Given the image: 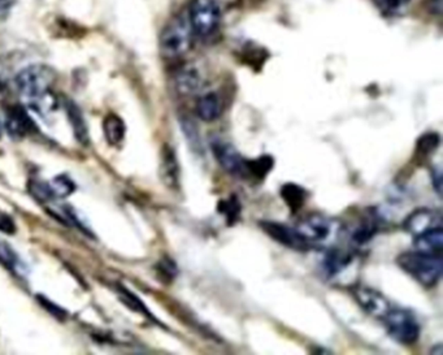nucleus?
I'll return each mask as SVG.
<instances>
[{"label": "nucleus", "mask_w": 443, "mask_h": 355, "mask_svg": "<svg viewBox=\"0 0 443 355\" xmlns=\"http://www.w3.org/2000/svg\"><path fill=\"white\" fill-rule=\"evenodd\" d=\"M55 79L56 73L51 67L34 64L18 72L15 82L20 94L33 103L51 93Z\"/></svg>", "instance_id": "7ed1b4c3"}, {"label": "nucleus", "mask_w": 443, "mask_h": 355, "mask_svg": "<svg viewBox=\"0 0 443 355\" xmlns=\"http://www.w3.org/2000/svg\"><path fill=\"white\" fill-rule=\"evenodd\" d=\"M176 87L181 95H194L202 87V76L195 67H183L176 74Z\"/></svg>", "instance_id": "4468645a"}, {"label": "nucleus", "mask_w": 443, "mask_h": 355, "mask_svg": "<svg viewBox=\"0 0 443 355\" xmlns=\"http://www.w3.org/2000/svg\"><path fill=\"white\" fill-rule=\"evenodd\" d=\"M259 225L267 236H270L273 241H276L285 247L293 249L297 252H306L307 249H309V246L297 233L295 228H290L285 224L276 222V221H260Z\"/></svg>", "instance_id": "9d476101"}, {"label": "nucleus", "mask_w": 443, "mask_h": 355, "mask_svg": "<svg viewBox=\"0 0 443 355\" xmlns=\"http://www.w3.org/2000/svg\"><path fill=\"white\" fill-rule=\"evenodd\" d=\"M181 129H183V135H185V138L189 143L191 150L194 151L195 154L202 155L203 145H202V138L199 135L197 124L190 118H181Z\"/></svg>", "instance_id": "b1692460"}, {"label": "nucleus", "mask_w": 443, "mask_h": 355, "mask_svg": "<svg viewBox=\"0 0 443 355\" xmlns=\"http://www.w3.org/2000/svg\"><path fill=\"white\" fill-rule=\"evenodd\" d=\"M377 232H379V225L376 220L367 218V220L360 222V225L355 229L352 235V241L357 245H364L376 236Z\"/></svg>", "instance_id": "a878e982"}, {"label": "nucleus", "mask_w": 443, "mask_h": 355, "mask_svg": "<svg viewBox=\"0 0 443 355\" xmlns=\"http://www.w3.org/2000/svg\"><path fill=\"white\" fill-rule=\"evenodd\" d=\"M40 305L47 308L48 311H50V312H51L52 315H55L56 317H60V319H63V317H65V311H63V310L59 308V306H56V305H54V302L46 300L45 297H40Z\"/></svg>", "instance_id": "2f4dec72"}, {"label": "nucleus", "mask_w": 443, "mask_h": 355, "mask_svg": "<svg viewBox=\"0 0 443 355\" xmlns=\"http://www.w3.org/2000/svg\"><path fill=\"white\" fill-rule=\"evenodd\" d=\"M3 133V125H1V123H0V135Z\"/></svg>", "instance_id": "f704fd0d"}, {"label": "nucleus", "mask_w": 443, "mask_h": 355, "mask_svg": "<svg viewBox=\"0 0 443 355\" xmlns=\"http://www.w3.org/2000/svg\"><path fill=\"white\" fill-rule=\"evenodd\" d=\"M352 297L355 298L357 305L364 310L368 315L382 320L385 315L393 308L388 298L382 293L372 289L365 285H357L351 289Z\"/></svg>", "instance_id": "6e6552de"}, {"label": "nucleus", "mask_w": 443, "mask_h": 355, "mask_svg": "<svg viewBox=\"0 0 443 355\" xmlns=\"http://www.w3.org/2000/svg\"><path fill=\"white\" fill-rule=\"evenodd\" d=\"M195 111L199 118L206 123H212L222 116V103L220 96L214 91H209L199 96L195 106Z\"/></svg>", "instance_id": "ddd939ff"}, {"label": "nucleus", "mask_w": 443, "mask_h": 355, "mask_svg": "<svg viewBox=\"0 0 443 355\" xmlns=\"http://www.w3.org/2000/svg\"><path fill=\"white\" fill-rule=\"evenodd\" d=\"M275 167V159L272 155L264 154L256 159H246L247 177L263 180L265 179Z\"/></svg>", "instance_id": "6ab92c4d"}, {"label": "nucleus", "mask_w": 443, "mask_h": 355, "mask_svg": "<svg viewBox=\"0 0 443 355\" xmlns=\"http://www.w3.org/2000/svg\"><path fill=\"white\" fill-rule=\"evenodd\" d=\"M160 177L166 188L169 189L180 188V164L176 157V151L169 145H164L161 149Z\"/></svg>", "instance_id": "f8f14e48"}, {"label": "nucleus", "mask_w": 443, "mask_h": 355, "mask_svg": "<svg viewBox=\"0 0 443 355\" xmlns=\"http://www.w3.org/2000/svg\"><path fill=\"white\" fill-rule=\"evenodd\" d=\"M442 227V213L438 210L421 207L410 213L403 222V229L411 236L416 237L430 229Z\"/></svg>", "instance_id": "1a4fd4ad"}, {"label": "nucleus", "mask_w": 443, "mask_h": 355, "mask_svg": "<svg viewBox=\"0 0 443 355\" xmlns=\"http://www.w3.org/2000/svg\"><path fill=\"white\" fill-rule=\"evenodd\" d=\"M382 322L386 327L389 336L403 345H413L420 337L419 322L410 310L391 308Z\"/></svg>", "instance_id": "423d86ee"}, {"label": "nucleus", "mask_w": 443, "mask_h": 355, "mask_svg": "<svg viewBox=\"0 0 443 355\" xmlns=\"http://www.w3.org/2000/svg\"><path fill=\"white\" fill-rule=\"evenodd\" d=\"M117 294H119L120 300H122V303L130 308V310H133L135 312L142 314L143 316H146V317H149L151 320L156 322V319L151 314L150 310L144 306V303H143L142 300H139V298H138L135 294L130 292L129 289L124 288V286H120L119 285V286H117Z\"/></svg>", "instance_id": "5701e85b"}, {"label": "nucleus", "mask_w": 443, "mask_h": 355, "mask_svg": "<svg viewBox=\"0 0 443 355\" xmlns=\"http://www.w3.org/2000/svg\"><path fill=\"white\" fill-rule=\"evenodd\" d=\"M352 261L351 254L342 250H332L326 254L324 259V269L329 277L338 276L340 272L347 269Z\"/></svg>", "instance_id": "a211bd4d"}, {"label": "nucleus", "mask_w": 443, "mask_h": 355, "mask_svg": "<svg viewBox=\"0 0 443 355\" xmlns=\"http://www.w3.org/2000/svg\"><path fill=\"white\" fill-rule=\"evenodd\" d=\"M194 37L195 35L191 28L188 11L185 9L172 17V20L166 25L160 34L161 55L166 59L183 57L192 47Z\"/></svg>", "instance_id": "f03ea898"}, {"label": "nucleus", "mask_w": 443, "mask_h": 355, "mask_svg": "<svg viewBox=\"0 0 443 355\" xmlns=\"http://www.w3.org/2000/svg\"><path fill=\"white\" fill-rule=\"evenodd\" d=\"M48 186H50V190H51L55 199L68 197L76 190L74 182L71 181V179L65 174L56 176L52 181L48 182Z\"/></svg>", "instance_id": "bb28decb"}, {"label": "nucleus", "mask_w": 443, "mask_h": 355, "mask_svg": "<svg viewBox=\"0 0 443 355\" xmlns=\"http://www.w3.org/2000/svg\"><path fill=\"white\" fill-rule=\"evenodd\" d=\"M217 211L219 213H222V216L225 218V220L228 222V225H233L236 224L239 218H241V213H242V205L239 202L237 196H230L226 199H222L217 205Z\"/></svg>", "instance_id": "412c9836"}, {"label": "nucleus", "mask_w": 443, "mask_h": 355, "mask_svg": "<svg viewBox=\"0 0 443 355\" xmlns=\"http://www.w3.org/2000/svg\"><path fill=\"white\" fill-rule=\"evenodd\" d=\"M432 184H433L435 193L441 197V194H442V169L439 166H435L432 169Z\"/></svg>", "instance_id": "7c9ffc66"}, {"label": "nucleus", "mask_w": 443, "mask_h": 355, "mask_svg": "<svg viewBox=\"0 0 443 355\" xmlns=\"http://www.w3.org/2000/svg\"><path fill=\"white\" fill-rule=\"evenodd\" d=\"M441 145V135L437 132H427L421 135L416 142V152L420 157H429L438 150Z\"/></svg>", "instance_id": "393cba45"}, {"label": "nucleus", "mask_w": 443, "mask_h": 355, "mask_svg": "<svg viewBox=\"0 0 443 355\" xmlns=\"http://www.w3.org/2000/svg\"><path fill=\"white\" fill-rule=\"evenodd\" d=\"M30 193L37 199H40L42 202H48V201H54L55 198L52 196L48 182L37 181L34 180L30 185Z\"/></svg>", "instance_id": "c85d7f7f"}, {"label": "nucleus", "mask_w": 443, "mask_h": 355, "mask_svg": "<svg viewBox=\"0 0 443 355\" xmlns=\"http://www.w3.org/2000/svg\"><path fill=\"white\" fill-rule=\"evenodd\" d=\"M12 7V0H0V16L7 15Z\"/></svg>", "instance_id": "473e14b6"}, {"label": "nucleus", "mask_w": 443, "mask_h": 355, "mask_svg": "<svg viewBox=\"0 0 443 355\" xmlns=\"http://www.w3.org/2000/svg\"><path fill=\"white\" fill-rule=\"evenodd\" d=\"M104 137L111 146H117L125 137V124L117 115H108L103 121Z\"/></svg>", "instance_id": "aec40b11"}, {"label": "nucleus", "mask_w": 443, "mask_h": 355, "mask_svg": "<svg viewBox=\"0 0 443 355\" xmlns=\"http://www.w3.org/2000/svg\"><path fill=\"white\" fill-rule=\"evenodd\" d=\"M415 249L418 252L433 255H442L443 228L430 229L425 233L415 237Z\"/></svg>", "instance_id": "2eb2a0df"}, {"label": "nucleus", "mask_w": 443, "mask_h": 355, "mask_svg": "<svg viewBox=\"0 0 443 355\" xmlns=\"http://www.w3.org/2000/svg\"><path fill=\"white\" fill-rule=\"evenodd\" d=\"M156 272L163 281H173L178 274V269L173 259L166 257L156 264Z\"/></svg>", "instance_id": "cd10ccee"}, {"label": "nucleus", "mask_w": 443, "mask_h": 355, "mask_svg": "<svg viewBox=\"0 0 443 355\" xmlns=\"http://www.w3.org/2000/svg\"><path fill=\"white\" fill-rule=\"evenodd\" d=\"M52 215L57 218L59 220L63 221L67 225H71L73 228H77L86 233L88 236H91L90 230L84 225V222L81 221L76 211L71 208V205H56L52 208Z\"/></svg>", "instance_id": "4be33fe9"}, {"label": "nucleus", "mask_w": 443, "mask_h": 355, "mask_svg": "<svg viewBox=\"0 0 443 355\" xmlns=\"http://www.w3.org/2000/svg\"><path fill=\"white\" fill-rule=\"evenodd\" d=\"M280 194H281L282 201L285 202V205L290 208V211L293 213H298L309 198L307 190L298 184H294V182H289V184L282 185Z\"/></svg>", "instance_id": "f3484780"}, {"label": "nucleus", "mask_w": 443, "mask_h": 355, "mask_svg": "<svg viewBox=\"0 0 443 355\" xmlns=\"http://www.w3.org/2000/svg\"><path fill=\"white\" fill-rule=\"evenodd\" d=\"M0 230L6 235H13L16 232L15 221L4 213H0Z\"/></svg>", "instance_id": "c756f323"}, {"label": "nucleus", "mask_w": 443, "mask_h": 355, "mask_svg": "<svg viewBox=\"0 0 443 355\" xmlns=\"http://www.w3.org/2000/svg\"><path fill=\"white\" fill-rule=\"evenodd\" d=\"M6 129L12 138L21 140L28 135H32L37 129L35 123L29 116L23 106L15 104L9 108L6 118Z\"/></svg>", "instance_id": "9b49d317"}, {"label": "nucleus", "mask_w": 443, "mask_h": 355, "mask_svg": "<svg viewBox=\"0 0 443 355\" xmlns=\"http://www.w3.org/2000/svg\"><path fill=\"white\" fill-rule=\"evenodd\" d=\"M398 266L425 288H435L442 278V255L407 252L396 258Z\"/></svg>", "instance_id": "f257e3e1"}, {"label": "nucleus", "mask_w": 443, "mask_h": 355, "mask_svg": "<svg viewBox=\"0 0 443 355\" xmlns=\"http://www.w3.org/2000/svg\"><path fill=\"white\" fill-rule=\"evenodd\" d=\"M211 150L214 158L225 172L237 179H246V159L239 154V151L231 145L220 138L211 141Z\"/></svg>", "instance_id": "0eeeda50"}, {"label": "nucleus", "mask_w": 443, "mask_h": 355, "mask_svg": "<svg viewBox=\"0 0 443 355\" xmlns=\"http://www.w3.org/2000/svg\"><path fill=\"white\" fill-rule=\"evenodd\" d=\"M340 229L338 221L323 213H311L295 227L297 233L309 247L329 245L338 236Z\"/></svg>", "instance_id": "20e7f679"}, {"label": "nucleus", "mask_w": 443, "mask_h": 355, "mask_svg": "<svg viewBox=\"0 0 443 355\" xmlns=\"http://www.w3.org/2000/svg\"><path fill=\"white\" fill-rule=\"evenodd\" d=\"M186 11L197 38L208 40L217 32L222 21V9L217 0H191Z\"/></svg>", "instance_id": "39448f33"}, {"label": "nucleus", "mask_w": 443, "mask_h": 355, "mask_svg": "<svg viewBox=\"0 0 443 355\" xmlns=\"http://www.w3.org/2000/svg\"><path fill=\"white\" fill-rule=\"evenodd\" d=\"M430 353H433V354H438V355L443 354L442 344H437V346L433 347V349L430 350Z\"/></svg>", "instance_id": "72a5a7b5"}, {"label": "nucleus", "mask_w": 443, "mask_h": 355, "mask_svg": "<svg viewBox=\"0 0 443 355\" xmlns=\"http://www.w3.org/2000/svg\"><path fill=\"white\" fill-rule=\"evenodd\" d=\"M65 112H67V116L68 120L71 123V129H73V133L76 135L77 141L81 145L86 146L88 143V130H87L86 121L82 115V111L79 110V106L71 101H67L65 104Z\"/></svg>", "instance_id": "dca6fc26"}]
</instances>
